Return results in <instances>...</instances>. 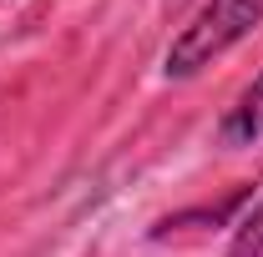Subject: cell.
<instances>
[{"mask_svg":"<svg viewBox=\"0 0 263 257\" xmlns=\"http://www.w3.org/2000/svg\"><path fill=\"white\" fill-rule=\"evenodd\" d=\"M263 26V0H202L197 15L172 35L162 56V71L172 81H187L202 66H213L218 56H228L243 35H253Z\"/></svg>","mask_w":263,"mask_h":257,"instance_id":"obj_1","label":"cell"},{"mask_svg":"<svg viewBox=\"0 0 263 257\" xmlns=\"http://www.w3.org/2000/svg\"><path fill=\"white\" fill-rule=\"evenodd\" d=\"M218 146H228V152H253V146H263V76H253L238 91V101L223 111Z\"/></svg>","mask_w":263,"mask_h":257,"instance_id":"obj_2","label":"cell"},{"mask_svg":"<svg viewBox=\"0 0 263 257\" xmlns=\"http://www.w3.org/2000/svg\"><path fill=\"white\" fill-rule=\"evenodd\" d=\"M228 257H263V202H253V212L238 222V237H233Z\"/></svg>","mask_w":263,"mask_h":257,"instance_id":"obj_3","label":"cell"}]
</instances>
